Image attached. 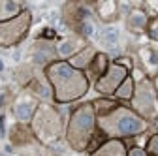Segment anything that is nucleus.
Instances as JSON below:
<instances>
[{"label":"nucleus","mask_w":158,"mask_h":156,"mask_svg":"<svg viewBox=\"0 0 158 156\" xmlns=\"http://www.w3.org/2000/svg\"><path fill=\"white\" fill-rule=\"evenodd\" d=\"M109 64H111V60H109V56L106 55V53H102V51H98V55H96V58L92 60V64L85 70V75H87V79H89V83H96L100 77L107 72V68H109Z\"/></svg>","instance_id":"4468645a"},{"label":"nucleus","mask_w":158,"mask_h":156,"mask_svg":"<svg viewBox=\"0 0 158 156\" xmlns=\"http://www.w3.org/2000/svg\"><path fill=\"white\" fill-rule=\"evenodd\" d=\"M90 104H92V107H94L96 117H104V115L111 113V111L118 105V102H117L115 98H106V96H100V98L92 100Z\"/></svg>","instance_id":"412c9836"},{"label":"nucleus","mask_w":158,"mask_h":156,"mask_svg":"<svg viewBox=\"0 0 158 156\" xmlns=\"http://www.w3.org/2000/svg\"><path fill=\"white\" fill-rule=\"evenodd\" d=\"M126 156H149V154H147L145 149H141V147H128Z\"/></svg>","instance_id":"a878e982"},{"label":"nucleus","mask_w":158,"mask_h":156,"mask_svg":"<svg viewBox=\"0 0 158 156\" xmlns=\"http://www.w3.org/2000/svg\"><path fill=\"white\" fill-rule=\"evenodd\" d=\"M149 128H151V122L141 119L126 104H118L111 113L98 117V132L106 139H121V141L132 139L149 132Z\"/></svg>","instance_id":"7ed1b4c3"},{"label":"nucleus","mask_w":158,"mask_h":156,"mask_svg":"<svg viewBox=\"0 0 158 156\" xmlns=\"http://www.w3.org/2000/svg\"><path fill=\"white\" fill-rule=\"evenodd\" d=\"M2 68H4V64H2V60H0V70H2Z\"/></svg>","instance_id":"c85d7f7f"},{"label":"nucleus","mask_w":158,"mask_h":156,"mask_svg":"<svg viewBox=\"0 0 158 156\" xmlns=\"http://www.w3.org/2000/svg\"><path fill=\"white\" fill-rule=\"evenodd\" d=\"M28 58H30L28 62L34 68L45 70L49 64H53L55 60H58V56H56V43L51 42V40H45V38H40V40H36L32 43Z\"/></svg>","instance_id":"1a4fd4ad"},{"label":"nucleus","mask_w":158,"mask_h":156,"mask_svg":"<svg viewBox=\"0 0 158 156\" xmlns=\"http://www.w3.org/2000/svg\"><path fill=\"white\" fill-rule=\"evenodd\" d=\"M96 55H98V49L94 47V45H90V43H87L79 53H75L72 58H68V64L70 66H73L75 70H81V72H85L90 64H92V60L96 58Z\"/></svg>","instance_id":"2eb2a0df"},{"label":"nucleus","mask_w":158,"mask_h":156,"mask_svg":"<svg viewBox=\"0 0 158 156\" xmlns=\"http://www.w3.org/2000/svg\"><path fill=\"white\" fill-rule=\"evenodd\" d=\"M145 152L149 156H158V132L149 135V141L145 145Z\"/></svg>","instance_id":"4be33fe9"},{"label":"nucleus","mask_w":158,"mask_h":156,"mask_svg":"<svg viewBox=\"0 0 158 156\" xmlns=\"http://www.w3.org/2000/svg\"><path fill=\"white\" fill-rule=\"evenodd\" d=\"M130 75L128 70H124L123 66H118L117 62L111 60L107 72L94 83V88L96 92L100 94V96H106V98H113V94L117 92V88L121 87V83L126 79V77Z\"/></svg>","instance_id":"6e6552de"},{"label":"nucleus","mask_w":158,"mask_h":156,"mask_svg":"<svg viewBox=\"0 0 158 156\" xmlns=\"http://www.w3.org/2000/svg\"><path fill=\"white\" fill-rule=\"evenodd\" d=\"M134 90H135V81L128 75L126 79L121 83V87L117 88V92L113 94V98H115L118 104H130L132 96H134Z\"/></svg>","instance_id":"aec40b11"},{"label":"nucleus","mask_w":158,"mask_h":156,"mask_svg":"<svg viewBox=\"0 0 158 156\" xmlns=\"http://www.w3.org/2000/svg\"><path fill=\"white\" fill-rule=\"evenodd\" d=\"M85 45H87V42H85V38H81V36L72 34V36L64 38V40H60L56 43V56H58V60H68V58H72L75 53L81 51Z\"/></svg>","instance_id":"9b49d317"},{"label":"nucleus","mask_w":158,"mask_h":156,"mask_svg":"<svg viewBox=\"0 0 158 156\" xmlns=\"http://www.w3.org/2000/svg\"><path fill=\"white\" fill-rule=\"evenodd\" d=\"M151 79H152V85H154V90H156V96H158V73L154 77H151Z\"/></svg>","instance_id":"bb28decb"},{"label":"nucleus","mask_w":158,"mask_h":156,"mask_svg":"<svg viewBox=\"0 0 158 156\" xmlns=\"http://www.w3.org/2000/svg\"><path fill=\"white\" fill-rule=\"evenodd\" d=\"M94 11L98 15V19L104 23H113L118 19V15H121V8H118L117 2H113V0H104V2H96L94 4Z\"/></svg>","instance_id":"f3484780"},{"label":"nucleus","mask_w":158,"mask_h":156,"mask_svg":"<svg viewBox=\"0 0 158 156\" xmlns=\"http://www.w3.org/2000/svg\"><path fill=\"white\" fill-rule=\"evenodd\" d=\"M38 105H40V100L36 98V96H32L28 90H23L13 100L11 111H13V117L17 119V122L30 124V121H32V117H34Z\"/></svg>","instance_id":"9d476101"},{"label":"nucleus","mask_w":158,"mask_h":156,"mask_svg":"<svg viewBox=\"0 0 158 156\" xmlns=\"http://www.w3.org/2000/svg\"><path fill=\"white\" fill-rule=\"evenodd\" d=\"M36 77V68L30 64V62H25V64H19L15 70H13V79L21 85V87H28L32 83V79Z\"/></svg>","instance_id":"a211bd4d"},{"label":"nucleus","mask_w":158,"mask_h":156,"mask_svg":"<svg viewBox=\"0 0 158 156\" xmlns=\"http://www.w3.org/2000/svg\"><path fill=\"white\" fill-rule=\"evenodd\" d=\"M10 143L13 147H30L36 141L34 132L30 128V124H23V122H15L10 128Z\"/></svg>","instance_id":"f8f14e48"},{"label":"nucleus","mask_w":158,"mask_h":156,"mask_svg":"<svg viewBox=\"0 0 158 156\" xmlns=\"http://www.w3.org/2000/svg\"><path fill=\"white\" fill-rule=\"evenodd\" d=\"M152 42H158V15L149 19V25H147V32H145Z\"/></svg>","instance_id":"5701e85b"},{"label":"nucleus","mask_w":158,"mask_h":156,"mask_svg":"<svg viewBox=\"0 0 158 156\" xmlns=\"http://www.w3.org/2000/svg\"><path fill=\"white\" fill-rule=\"evenodd\" d=\"M128 105L151 124L158 119V96L151 77H145L143 81L135 83V90Z\"/></svg>","instance_id":"39448f33"},{"label":"nucleus","mask_w":158,"mask_h":156,"mask_svg":"<svg viewBox=\"0 0 158 156\" xmlns=\"http://www.w3.org/2000/svg\"><path fill=\"white\" fill-rule=\"evenodd\" d=\"M62 19H64V23L68 25V28L75 36H81V38H85V40L89 36H92V32H94V27L90 23V19H89V15L85 11L83 4H77V2L64 4Z\"/></svg>","instance_id":"0eeeda50"},{"label":"nucleus","mask_w":158,"mask_h":156,"mask_svg":"<svg viewBox=\"0 0 158 156\" xmlns=\"http://www.w3.org/2000/svg\"><path fill=\"white\" fill-rule=\"evenodd\" d=\"M30 128L34 132V138L38 143L44 145H53L64 135L66 132V122L62 121V115L58 109L47 102H40L32 121Z\"/></svg>","instance_id":"20e7f679"},{"label":"nucleus","mask_w":158,"mask_h":156,"mask_svg":"<svg viewBox=\"0 0 158 156\" xmlns=\"http://www.w3.org/2000/svg\"><path fill=\"white\" fill-rule=\"evenodd\" d=\"M128 147L121 139H106L98 149L89 152V156H126Z\"/></svg>","instance_id":"dca6fc26"},{"label":"nucleus","mask_w":158,"mask_h":156,"mask_svg":"<svg viewBox=\"0 0 158 156\" xmlns=\"http://www.w3.org/2000/svg\"><path fill=\"white\" fill-rule=\"evenodd\" d=\"M149 13L143 8H134L130 10V13L126 15V28L132 34H145L147 32V25H149Z\"/></svg>","instance_id":"ddd939ff"},{"label":"nucleus","mask_w":158,"mask_h":156,"mask_svg":"<svg viewBox=\"0 0 158 156\" xmlns=\"http://www.w3.org/2000/svg\"><path fill=\"white\" fill-rule=\"evenodd\" d=\"M152 124H154V126H156V132H158V119H156V121H154V122H152Z\"/></svg>","instance_id":"cd10ccee"},{"label":"nucleus","mask_w":158,"mask_h":156,"mask_svg":"<svg viewBox=\"0 0 158 156\" xmlns=\"http://www.w3.org/2000/svg\"><path fill=\"white\" fill-rule=\"evenodd\" d=\"M149 17H156L158 15V0H149V2H145V8H143Z\"/></svg>","instance_id":"393cba45"},{"label":"nucleus","mask_w":158,"mask_h":156,"mask_svg":"<svg viewBox=\"0 0 158 156\" xmlns=\"http://www.w3.org/2000/svg\"><path fill=\"white\" fill-rule=\"evenodd\" d=\"M30 27H32V13L27 8L17 17L0 23V47L2 49L17 47L28 36Z\"/></svg>","instance_id":"423d86ee"},{"label":"nucleus","mask_w":158,"mask_h":156,"mask_svg":"<svg viewBox=\"0 0 158 156\" xmlns=\"http://www.w3.org/2000/svg\"><path fill=\"white\" fill-rule=\"evenodd\" d=\"M113 62H117L118 66H123L124 70H128V72H132L134 70V60L130 56H118V58H115Z\"/></svg>","instance_id":"b1692460"},{"label":"nucleus","mask_w":158,"mask_h":156,"mask_svg":"<svg viewBox=\"0 0 158 156\" xmlns=\"http://www.w3.org/2000/svg\"><path fill=\"white\" fill-rule=\"evenodd\" d=\"M23 10H25V6L21 2H15V0H0V23L17 17Z\"/></svg>","instance_id":"6ab92c4d"},{"label":"nucleus","mask_w":158,"mask_h":156,"mask_svg":"<svg viewBox=\"0 0 158 156\" xmlns=\"http://www.w3.org/2000/svg\"><path fill=\"white\" fill-rule=\"evenodd\" d=\"M64 139L75 152H92L106 141V138L98 132V117L90 102L79 104L72 109L66 121Z\"/></svg>","instance_id":"f257e3e1"},{"label":"nucleus","mask_w":158,"mask_h":156,"mask_svg":"<svg viewBox=\"0 0 158 156\" xmlns=\"http://www.w3.org/2000/svg\"><path fill=\"white\" fill-rule=\"evenodd\" d=\"M44 75L51 85L55 104L60 105L81 100L90 88L85 72L75 70L66 60H55L44 70Z\"/></svg>","instance_id":"f03ea898"}]
</instances>
